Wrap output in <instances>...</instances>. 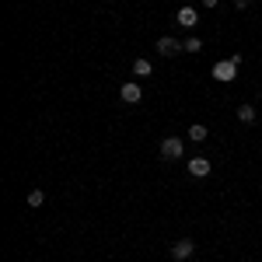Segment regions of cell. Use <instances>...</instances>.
Segmentation results:
<instances>
[{
	"label": "cell",
	"mask_w": 262,
	"mask_h": 262,
	"mask_svg": "<svg viewBox=\"0 0 262 262\" xmlns=\"http://www.w3.org/2000/svg\"><path fill=\"white\" fill-rule=\"evenodd\" d=\"M213 77H217L221 84H231L234 77H238V63L234 60H217L213 63Z\"/></svg>",
	"instance_id": "obj_1"
},
{
	"label": "cell",
	"mask_w": 262,
	"mask_h": 262,
	"mask_svg": "<svg viewBox=\"0 0 262 262\" xmlns=\"http://www.w3.org/2000/svg\"><path fill=\"white\" fill-rule=\"evenodd\" d=\"M182 154H185L182 137H168V140L161 143V158H168V161H182Z\"/></svg>",
	"instance_id": "obj_2"
},
{
	"label": "cell",
	"mask_w": 262,
	"mask_h": 262,
	"mask_svg": "<svg viewBox=\"0 0 262 262\" xmlns=\"http://www.w3.org/2000/svg\"><path fill=\"white\" fill-rule=\"evenodd\" d=\"M192 252H196L192 238H179V242L171 245V259H179V262H189V259H192Z\"/></svg>",
	"instance_id": "obj_3"
},
{
	"label": "cell",
	"mask_w": 262,
	"mask_h": 262,
	"mask_svg": "<svg viewBox=\"0 0 262 262\" xmlns=\"http://www.w3.org/2000/svg\"><path fill=\"white\" fill-rule=\"evenodd\" d=\"M119 98L126 101V105H137V101L143 98V88H140V84H137V81L122 84V88H119Z\"/></svg>",
	"instance_id": "obj_4"
},
{
	"label": "cell",
	"mask_w": 262,
	"mask_h": 262,
	"mask_svg": "<svg viewBox=\"0 0 262 262\" xmlns=\"http://www.w3.org/2000/svg\"><path fill=\"white\" fill-rule=\"evenodd\" d=\"M158 53H161V56H179V53H185V49H182V42H179V39H171V35H161V39H158Z\"/></svg>",
	"instance_id": "obj_5"
},
{
	"label": "cell",
	"mask_w": 262,
	"mask_h": 262,
	"mask_svg": "<svg viewBox=\"0 0 262 262\" xmlns=\"http://www.w3.org/2000/svg\"><path fill=\"white\" fill-rule=\"evenodd\" d=\"M189 175L192 179H206L210 175V158H189Z\"/></svg>",
	"instance_id": "obj_6"
},
{
	"label": "cell",
	"mask_w": 262,
	"mask_h": 262,
	"mask_svg": "<svg viewBox=\"0 0 262 262\" xmlns=\"http://www.w3.org/2000/svg\"><path fill=\"white\" fill-rule=\"evenodd\" d=\"M175 21H179L182 28H196V25H200V14H196L192 7H182L179 14H175Z\"/></svg>",
	"instance_id": "obj_7"
},
{
	"label": "cell",
	"mask_w": 262,
	"mask_h": 262,
	"mask_svg": "<svg viewBox=\"0 0 262 262\" xmlns=\"http://www.w3.org/2000/svg\"><path fill=\"white\" fill-rule=\"evenodd\" d=\"M206 137H210V129H206L203 122H192V126H189V140L192 143H203Z\"/></svg>",
	"instance_id": "obj_8"
},
{
	"label": "cell",
	"mask_w": 262,
	"mask_h": 262,
	"mask_svg": "<svg viewBox=\"0 0 262 262\" xmlns=\"http://www.w3.org/2000/svg\"><path fill=\"white\" fill-rule=\"evenodd\" d=\"M150 70H154L150 60H133V74H137V77H150Z\"/></svg>",
	"instance_id": "obj_9"
},
{
	"label": "cell",
	"mask_w": 262,
	"mask_h": 262,
	"mask_svg": "<svg viewBox=\"0 0 262 262\" xmlns=\"http://www.w3.org/2000/svg\"><path fill=\"white\" fill-rule=\"evenodd\" d=\"M238 119H242L245 126H248V122H255V108H252V105H238Z\"/></svg>",
	"instance_id": "obj_10"
},
{
	"label": "cell",
	"mask_w": 262,
	"mask_h": 262,
	"mask_svg": "<svg viewBox=\"0 0 262 262\" xmlns=\"http://www.w3.org/2000/svg\"><path fill=\"white\" fill-rule=\"evenodd\" d=\"M182 49H185V53H200V49H203V39H196V35H189V39L182 42Z\"/></svg>",
	"instance_id": "obj_11"
},
{
	"label": "cell",
	"mask_w": 262,
	"mask_h": 262,
	"mask_svg": "<svg viewBox=\"0 0 262 262\" xmlns=\"http://www.w3.org/2000/svg\"><path fill=\"white\" fill-rule=\"evenodd\" d=\"M42 203H46V192L42 189H32L28 192V206H42Z\"/></svg>",
	"instance_id": "obj_12"
},
{
	"label": "cell",
	"mask_w": 262,
	"mask_h": 262,
	"mask_svg": "<svg viewBox=\"0 0 262 262\" xmlns=\"http://www.w3.org/2000/svg\"><path fill=\"white\" fill-rule=\"evenodd\" d=\"M203 7H210V11H213V7H217V4H221V0H200Z\"/></svg>",
	"instance_id": "obj_13"
},
{
	"label": "cell",
	"mask_w": 262,
	"mask_h": 262,
	"mask_svg": "<svg viewBox=\"0 0 262 262\" xmlns=\"http://www.w3.org/2000/svg\"><path fill=\"white\" fill-rule=\"evenodd\" d=\"M248 4H252V0H234V7H238V11H245Z\"/></svg>",
	"instance_id": "obj_14"
}]
</instances>
